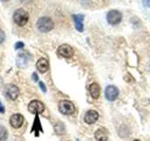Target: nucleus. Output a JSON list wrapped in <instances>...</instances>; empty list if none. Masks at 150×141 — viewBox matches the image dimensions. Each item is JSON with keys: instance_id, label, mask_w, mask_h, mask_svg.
Wrapping results in <instances>:
<instances>
[{"instance_id": "1", "label": "nucleus", "mask_w": 150, "mask_h": 141, "mask_svg": "<svg viewBox=\"0 0 150 141\" xmlns=\"http://www.w3.org/2000/svg\"><path fill=\"white\" fill-rule=\"evenodd\" d=\"M36 27L40 32L42 33H47L49 31H52L54 28V22L49 16H41L38 21H36Z\"/></svg>"}, {"instance_id": "2", "label": "nucleus", "mask_w": 150, "mask_h": 141, "mask_svg": "<svg viewBox=\"0 0 150 141\" xmlns=\"http://www.w3.org/2000/svg\"><path fill=\"white\" fill-rule=\"evenodd\" d=\"M28 19H29L28 13L22 8L16 9L13 14V20L18 26H25L28 22Z\"/></svg>"}, {"instance_id": "19", "label": "nucleus", "mask_w": 150, "mask_h": 141, "mask_svg": "<svg viewBox=\"0 0 150 141\" xmlns=\"http://www.w3.org/2000/svg\"><path fill=\"white\" fill-rule=\"evenodd\" d=\"M23 46H25V43H23L22 41H18V42L14 45V48H15V49H20V48H22Z\"/></svg>"}, {"instance_id": "5", "label": "nucleus", "mask_w": 150, "mask_h": 141, "mask_svg": "<svg viewBox=\"0 0 150 141\" xmlns=\"http://www.w3.org/2000/svg\"><path fill=\"white\" fill-rule=\"evenodd\" d=\"M43 109H45V106L40 100H32L28 103V110L33 114H40L43 112Z\"/></svg>"}, {"instance_id": "13", "label": "nucleus", "mask_w": 150, "mask_h": 141, "mask_svg": "<svg viewBox=\"0 0 150 141\" xmlns=\"http://www.w3.org/2000/svg\"><path fill=\"white\" fill-rule=\"evenodd\" d=\"M29 61V54L28 53H20L16 56V63L19 67H25Z\"/></svg>"}, {"instance_id": "22", "label": "nucleus", "mask_w": 150, "mask_h": 141, "mask_svg": "<svg viewBox=\"0 0 150 141\" xmlns=\"http://www.w3.org/2000/svg\"><path fill=\"white\" fill-rule=\"evenodd\" d=\"M143 6L150 7V0H143Z\"/></svg>"}, {"instance_id": "4", "label": "nucleus", "mask_w": 150, "mask_h": 141, "mask_svg": "<svg viewBox=\"0 0 150 141\" xmlns=\"http://www.w3.org/2000/svg\"><path fill=\"white\" fill-rule=\"evenodd\" d=\"M121 20H122V13H121L120 11H117V9H111V11L108 12V14H107V21H108L110 25H112V26L118 25V24L121 22Z\"/></svg>"}, {"instance_id": "6", "label": "nucleus", "mask_w": 150, "mask_h": 141, "mask_svg": "<svg viewBox=\"0 0 150 141\" xmlns=\"http://www.w3.org/2000/svg\"><path fill=\"white\" fill-rule=\"evenodd\" d=\"M5 94H6V96H7L8 99L15 100V99L19 96L20 90H19L18 86H15V85H13V83H9V85H7L6 88H5Z\"/></svg>"}, {"instance_id": "3", "label": "nucleus", "mask_w": 150, "mask_h": 141, "mask_svg": "<svg viewBox=\"0 0 150 141\" xmlns=\"http://www.w3.org/2000/svg\"><path fill=\"white\" fill-rule=\"evenodd\" d=\"M59 110L64 115H70L75 112V106L69 100H62L59 103Z\"/></svg>"}, {"instance_id": "25", "label": "nucleus", "mask_w": 150, "mask_h": 141, "mask_svg": "<svg viewBox=\"0 0 150 141\" xmlns=\"http://www.w3.org/2000/svg\"><path fill=\"white\" fill-rule=\"evenodd\" d=\"M21 2H23V4H27V2H30L32 0H20Z\"/></svg>"}, {"instance_id": "21", "label": "nucleus", "mask_w": 150, "mask_h": 141, "mask_svg": "<svg viewBox=\"0 0 150 141\" xmlns=\"http://www.w3.org/2000/svg\"><path fill=\"white\" fill-rule=\"evenodd\" d=\"M39 86H40V88L42 89V92H46V90H47V88H46V86H45V83H43V82H41V81H40V82H39Z\"/></svg>"}, {"instance_id": "23", "label": "nucleus", "mask_w": 150, "mask_h": 141, "mask_svg": "<svg viewBox=\"0 0 150 141\" xmlns=\"http://www.w3.org/2000/svg\"><path fill=\"white\" fill-rule=\"evenodd\" d=\"M32 75H33V76H32L33 80H34V81H38V75H36V73H33Z\"/></svg>"}, {"instance_id": "17", "label": "nucleus", "mask_w": 150, "mask_h": 141, "mask_svg": "<svg viewBox=\"0 0 150 141\" xmlns=\"http://www.w3.org/2000/svg\"><path fill=\"white\" fill-rule=\"evenodd\" d=\"M36 129H38V132H42V128H41V125H40V120H39L38 114H36V116H35V121H34L32 132H36Z\"/></svg>"}, {"instance_id": "20", "label": "nucleus", "mask_w": 150, "mask_h": 141, "mask_svg": "<svg viewBox=\"0 0 150 141\" xmlns=\"http://www.w3.org/2000/svg\"><path fill=\"white\" fill-rule=\"evenodd\" d=\"M5 38H6L5 32H4L2 29H0V43H2V42L5 41Z\"/></svg>"}, {"instance_id": "28", "label": "nucleus", "mask_w": 150, "mask_h": 141, "mask_svg": "<svg viewBox=\"0 0 150 141\" xmlns=\"http://www.w3.org/2000/svg\"><path fill=\"white\" fill-rule=\"evenodd\" d=\"M149 102H150V99H149Z\"/></svg>"}, {"instance_id": "24", "label": "nucleus", "mask_w": 150, "mask_h": 141, "mask_svg": "<svg viewBox=\"0 0 150 141\" xmlns=\"http://www.w3.org/2000/svg\"><path fill=\"white\" fill-rule=\"evenodd\" d=\"M4 112H5V108H4V106H2V103L0 101V113H4Z\"/></svg>"}, {"instance_id": "14", "label": "nucleus", "mask_w": 150, "mask_h": 141, "mask_svg": "<svg viewBox=\"0 0 150 141\" xmlns=\"http://www.w3.org/2000/svg\"><path fill=\"white\" fill-rule=\"evenodd\" d=\"M95 139L97 141H107L108 140V132H107V129L103 128V127L96 129V132H95Z\"/></svg>"}, {"instance_id": "26", "label": "nucleus", "mask_w": 150, "mask_h": 141, "mask_svg": "<svg viewBox=\"0 0 150 141\" xmlns=\"http://www.w3.org/2000/svg\"><path fill=\"white\" fill-rule=\"evenodd\" d=\"M1 1H8V0H1Z\"/></svg>"}, {"instance_id": "8", "label": "nucleus", "mask_w": 150, "mask_h": 141, "mask_svg": "<svg viewBox=\"0 0 150 141\" xmlns=\"http://www.w3.org/2000/svg\"><path fill=\"white\" fill-rule=\"evenodd\" d=\"M56 53H57L59 56H62V58H70V56H73L74 51H73V48H71L69 45H66V43H64V45L59 46Z\"/></svg>"}, {"instance_id": "10", "label": "nucleus", "mask_w": 150, "mask_h": 141, "mask_svg": "<svg viewBox=\"0 0 150 141\" xmlns=\"http://www.w3.org/2000/svg\"><path fill=\"white\" fill-rule=\"evenodd\" d=\"M97 120H98V113L94 109H90L84 114V122L88 123V125H93Z\"/></svg>"}, {"instance_id": "18", "label": "nucleus", "mask_w": 150, "mask_h": 141, "mask_svg": "<svg viewBox=\"0 0 150 141\" xmlns=\"http://www.w3.org/2000/svg\"><path fill=\"white\" fill-rule=\"evenodd\" d=\"M7 139V129L4 126H0V141H5Z\"/></svg>"}, {"instance_id": "27", "label": "nucleus", "mask_w": 150, "mask_h": 141, "mask_svg": "<svg viewBox=\"0 0 150 141\" xmlns=\"http://www.w3.org/2000/svg\"><path fill=\"white\" fill-rule=\"evenodd\" d=\"M134 141H139V140H134Z\"/></svg>"}, {"instance_id": "16", "label": "nucleus", "mask_w": 150, "mask_h": 141, "mask_svg": "<svg viewBox=\"0 0 150 141\" xmlns=\"http://www.w3.org/2000/svg\"><path fill=\"white\" fill-rule=\"evenodd\" d=\"M54 128H55V132H56V134H59V135H61V134H63V133L66 132V128H64L63 123H62V122H60V121H57V122L55 123Z\"/></svg>"}, {"instance_id": "7", "label": "nucleus", "mask_w": 150, "mask_h": 141, "mask_svg": "<svg viewBox=\"0 0 150 141\" xmlns=\"http://www.w3.org/2000/svg\"><path fill=\"white\" fill-rule=\"evenodd\" d=\"M104 95H105V99L109 100V101H115L118 96V88L112 86V85H109L105 87V90H104Z\"/></svg>"}, {"instance_id": "15", "label": "nucleus", "mask_w": 150, "mask_h": 141, "mask_svg": "<svg viewBox=\"0 0 150 141\" xmlns=\"http://www.w3.org/2000/svg\"><path fill=\"white\" fill-rule=\"evenodd\" d=\"M89 93H90V95H91L94 99H97V98L100 96V93H101L100 85L96 83V82L90 83V86H89Z\"/></svg>"}, {"instance_id": "12", "label": "nucleus", "mask_w": 150, "mask_h": 141, "mask_svg": "<svg viewBox=\"0 0 150 141\" xmlns=\"http://www.w3.org/2000/svg\"><path fill=\"white\" fill-rule=\"evenodd\" d=\"M83 18H84L83 14H74L73 15V20L75 22V27H76V29L79 32L83 31Z\"/></svg>"}, {"instance_id": "11", "label": "nucleus", "mask_w": 150, "mask_h": 141, "mask_svg": "<svg viewBox=\"0 0 150 141\" xmlns=\"http://www.w3.org/2000/svg\"><path fill=\"white\" fill-rule=\"evenodd\" d=\"M49 68V62L46 58H41L38 60L36 62V69L40 72V73H46Z\"/></svg>"}, {"instance_id": "9", "label": "nucleus", "mask_w": 150, "mask_h": 141, "mask_svg": "<svg viewBox=\"0 0 150 141\" xmlns=\"http://www.w3.org/2000/svg\"><path fill=\"white\" fill-rule=\"evenodd\" d=\"M25 122V119L21 114H13L9 118V123L13 128H20Z\"/></svg>"}]
</instances>
